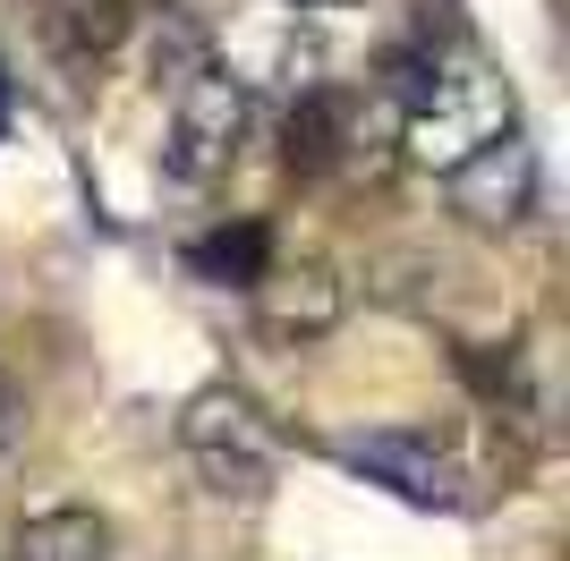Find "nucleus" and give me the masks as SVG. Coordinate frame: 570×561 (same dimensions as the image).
I'll list each match as a JSON object with an SVG mask.
<instances>
[{
  "label": "nucleus",
  "instance_id": "obj_1",
  "mask_svg": "<svg viewBox=\"0 0 570 561\" xmlns=\"http://www.w3.org/2000/svg\"><path fill=\"white\" fill-rule=\"evenodd\" d=\"M383 102L401 111V154L426 170H460L476 145L511 137V86L469 51H434L417 77H392Z\"/></svg>",
  "mask_w": 570,
  "mask_h": 561
},
{
  "label": "nucleus",
  "instance_id": "obj_2",
  "mask_svg": "<svg viewBox=\"0 0 570 561\" xmlns=\"http://www.w3.org/2000/svg\"><path fill=\"white\" fill-rule=\"evenodd\" d=\"M179 451H188L196 485L214 502H264L273 493V425L256 417V400L230 392V383H205V392L179 409Z\"/></svg>",
  "mask_w": 570,
  "mask_h": 561
},
{
  "label": "nucleus",
  "instance_id": "obj_3",
  "mask_svg": "<svg viewBox=\"0 0 570 561\" xmlns=\"http://www.w3.org/2000/svg\"><path fill=\"white\" fill-rule=\"evenodd\" d=\"M247 128H256V94L230 86L222 69L188 77L179 86V102H170V137H163V170L179 187H214L238 170V154H247Z\"/></svg>",
  "mask_w": 570,
  "mask_h": 561
},
{
  "label": "nucleus",
  "instance_id": "obj_4",
  "mask_svg": "<svg viewBox=\"0 0 570 561\" xmlns=\"http://www.w3.org/2000/svg\"><path fill=\"white\" fill-rule=\"evenodd\" d=\"M230 86H282L289 102H298V94H315L324 86V43H315V26L298 18V9H289V0H256V9H247V18L230 26Z\"/></svg>",
  "mask_w": 570,
  "mask_h": 561
},
{
  "label": "nucleus",
  "instance_id": "obj_5",
  "mask_svg": "<svg viewBox=\"0 0 570 561\" xmlns=\"http://www.w3.org/2000/svg\"><path fill=\"white\" fill-rule=\"evenodd\" d=\"M341 460H350L357 476L392 485L401 502H417V511H460V502H469V493H460L452 451L434 443V434H409V425H375V434H350V443H341Z\"/></svg>",
  "mask_w": 570,
  "mask_h": 561
},
{
  "label": "nucleus",
  "instance_id": "obj_6",
  "mask_svg": "<svg viewBox=\"0 0 570 561\" xmlns=\"http://www.w3.org/2000/svg\"><path fill=\"white\" fill-rule=\"evenodd\" d=\"M443 196L469 230H520L528 213H537V154L520 137H494L476 145L460 170H443Z\"/></svg>",
  "mask_w": 570,
  "mask_h": 561
},
{
  "label": "nucleus",
  "instance_id": "obj_7",
  "mask_svg": "<svg viewBox=\"0 0 570 561\" xmlns=\"http://www.w3.org/2000/svg\"><path fill=\"white\" fill-rule=\"evenodd\" d=\"M341 306H350V289H341V273L324 256L264 264L256 273V324L273 332V341H324V332L341 324Z\"/></svg>",
  "mask_w": 570,
  "mask_h": 561
},
{
  "label": "nucleus",
  "instance_id": "obj_8",
  "mask_svg": "<svg viewBox=\"0 0 570 561\" xmlns=\"http://www.w3.org/2000/svg\"><path fill=\"white\" fill-rule=\"evenodd\" d=\"M35 35L51 43L60 69H95L128 35V0H35Z\"/></svg>",
  "mask_w": 570,
  "mask_h": 561
},
{
  "label": "nucleus",
  "instance_id": "obj_9",
  "mask_svg": "<svg viewBox=\"0 0 570 561\" xmlns=\"http://www.w3.org/2000/svg\"><path fill=\"white\" fill-rule=\"evenodd\" d=\"M341 154H350V94L341 86L298 94L289 119H282V163L298 170V179H315V170H333Z\"/></svg>",
  "mask_w": 570,
  "mask_h": 561
},
{
  "label": "nucleus",
  "instance_id": "obj_10",
  "mask_svg": "<svg viewBox=\"0 0 570 561\" xmlns=\"http://www.w3.org/2000/svg\"><path fill=\"white\" fill-rule=\"evenodd\" d=\"M9 561H111V519L86 511V502H60V511L18 519Z\"/></svg>",
  "mask_w": 570,
  "mask_h": 561
},
{
  "label": "nucleus",
  "instance_id": "obj_11",
  "mask_svg": "<svg viewBox=\"0 0 570 561\" xmlns=\"http://www.w3.org/2000/svg\"><path fill=\"white\" fill-rule=\"evenodd\" d=\"M214 69V26H205V9H163V26L145 35V86H188V77H205Z\"/></svg>",
  "mask_w": 570,
  "mask_h": 561
},
{
  "label": "nucleus",
  "instance_id": "obj_12",
  "mask_svg": "<svg viewBox=\"0 0 570 561\" xmlns=\"http://www.w3.org/2000/svg\"><path fill=\"white\" fill-rule=\"evenodd\" d=\"M264 264H273V238H264L256 222H238V230H214V238H196V247H188V273H205V280H238V289H256Z\"/></svg>",
  "mask_w": 570,
  "mask_h": 561
},
{
  "label": "nucleus",
  "instance_id": "obj_13",
  "mask_svg": "<svg viewBox=\"0 0 570 561\" xmlns=\"http://www.w3.org/2000/svg\"><path fill=\"white\" fill-rule=\"evenodd\" d=\"M18 443H26V392L0 374V468L18 460Z\"/></svg>",
  "mask_w": 570,
  "mask_h": 561
},
{
  "label": "nucleus",
  "instance_id": "obj_14",
  "mask_svg": "<svg viewBox=\"0 0 570 561\" xmlns=\"http://www.w3.org/2000/svg\"><path fill=\"white\" fill-rule=\"evenodd\" d=\"M289 9H298V18H307V9H357V0H289Z\"/></svg>",
  "mask_w": 570,
  "mask_h": 561
},
{
  "label": "nucleus",
  "instance_id": "obj_15",
  "mask_svg": "<svg viewBox=\"0 0 570 561\" xmlns=\"http://www.w3.org/2000/svg\"><path fill=\"white\" fill-rule=\"evenodd\" d=\"M0 128H9V69H0Z\"/></svg>",
  "mask_w": 570,
  "mask_h": 561
}]
</instances>
